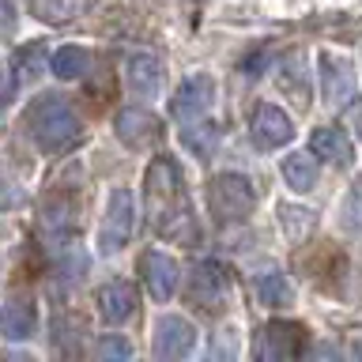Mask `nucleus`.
Instances as JSON below:
<instances>
[{
  "instance_id": "nucleus-18",
  "label": "nucleus",
  "mask_w": 362,
  "mask_h": 362,
  "mask_svg": "<svg viewBox=\"0 0 362 362\" xmlns=\"http://www.w3.org/2000/svg\"><path fill=\"white\" fill-rule=\"evenodd\" d=\"M181 144H185L197 158H211L215 151H219V124L208 121V117L185 121L181 124Z\"/></svg>"
},
{
  "instance_id": "nucleus-11",
  "label": "nucleus",
  "mask_w": 362,
  "mask_h": 362,
  "mask_svg": "<svg viewBox=\"0 0 362 362\" xmlns=\"http://www.w3.org/2000/svg\"><path fill=\"white\" fill-rule=\"evenodd\" d=\"M249 129H253L257 147H268V151H276V147L291 144L294 121H291L279 106H272V102H260V106L253 110V121H249Z\"/></svg>"
},
{
  "instance_id": "nucleus-3",
  "label": "nucleus",
  "mask_w": 362,
  "mask_h": 362,
  "mask_svg": "<svg viewBox=\"0 0 362 362\" xmlns=\"http://www.w3.org/2000/svg\"><path fill=\"white\" fill-rule=\"evenodd\" d=\"M208 208H211V219L219 226H234V223H245L257 208V189L245 174H215L208 181Z\"/></svg>"
},
{
  "instance_id": "nucleus-27",
  "label": "nucleus",
  "mask_w": 362,
  "mask_h": 362,
  "mask_svg": "<svg viewBox=\"0 0 362 362\" xmlns=\"http://www.w3.org/2000/svg\"><path fill=\"white\" fill-rule=\"evenodd\" d=\"M351 117H355V129H358V136H362V102L355 106V113H351Z\"/></svg>"
},
{
  "instance_id": "nucleus-4",
  "label": "nucleus",
  "mask_w": 362,
  "mask_h": 362,
  "mask_svg": "<svg viewBox=\"0 0 362 362\" xmlns=\"http://www.w3.org/2000/svg\"><path fill=\"white\" fill-rule=\"evenodd\" d=\"M132 226H136V200L129 189H113L110 192V208L102 215V226H98V253L102 257H113L129 245L132 238Z\"/></svg>"
},
{
  "instance_id": "nucleus-25",
  "label": "nucleus",
  "mask_w": 362,
  "mask_h": 362,
  "mask_svg": "<svg viewBox=\"0 0 362 362\" xmlns=\"http://www.w3.org/2000/svg\"><path fill=\"white\" fill-rule=\"evenodd\" d=\"M95 355L106 358V362H121V358H132V344L121 332H106V336H98Z\"/></svg>"
},
{
  "instance_id": "nucleus-19",
  "label": "nucleus",
  "mask_w": 362,
  "mask_h": 362,
  "mask_svg": "<svg viewBox=\"0 0 362 362\" xmlns=\"http://www.w3.org/2000/svg\"><path fill=\"white\" fill-rule=\"evenodd\" d=\"M90 0H30V16L49 23V27H64L76 23L79 16H87Z\"/></svg>"
},
{
  "instance_id": "nucleus-7",
  "label": "nucleus",
  "mask_w": 362,
  "mask_h": 362,
  "mask_svg": "<svg viewBox=\"0 0 362 362\" xmlns=\"http://www.w3.org/2000/svg\"><path fill=\"white\" fill-rule=\"evenodd\" d=\"M317 68H321V90H325V106L328 110H339L347 106L351 95H355V64L347 61L344 53H332L325 49L321 61H317Z\"/></svg>"
},
{
  "instance_id": "nucleus-1",
  "label": "nucleus",
  "mask_w": 362,
  "mask_h": 362,
  "mask_svg": "<svg viewBox=\"0 0 362 362\" xmlns=\"http://www.w3.org/2000/svg\"><path fill=\"white\" fill-rule=\"evenodd\" d=\"M144 192H147V219L158 234L181 238L185 245H197V219L185 200V177L170 155H155L151 166L144 170Z\"/></svg>"
},
{
  "instance_id": "nucleus-22",
  "label": "nucleus",
  "mask_w": 362,
  "mask_h": 362,
  "mask_svg": "<svg viewBox=\"0 0 362 362\" xmlns=\"http://www.w3.org/2000/svg\"><path fill=\"white\" fill-rule=\"evenodd\" d=\"M257 294L264 305H276V310H287V305H294V283L283 276V272H264V276L257 279Z\"/></svg>"
},
{
  "instance_id": "nucleus-26",
  "label": "nucleus",
  "mask_w": 362,
  "mask_h": 362,
  "mask_svg": "<svg viewBox=\"0 0 362 362\" xmlns=\"http://www.w3.org/2000/svg\"><path fill=\"white\" fill-rule=\"evenodd\" d=\"M347 226L351 230H362V185H355V192L347 200Z\"/></svg>"
},
{
  "instance_id": "nucleus-14",
  "label": "nucleus",
  "mask_w": 362,
  "mask_h": 362,
  "mask_svg": "<svg viewBox=\"0 0 362 362\" xmlns=\"http://www.w3.org/2000/svg\"><path fill=\"white\" fill-rule=\"evenodd\" d=\"M113 132L124 147H147L158 140V117L151 110H140V106H124L117 117H113Z\"/></svg>"
},
{
  "instance_id": "nucleus-5",
  "label": "nucleus",
  "mask_w": 362,
  "mask_h": 362,
  "mask_svg": "<svg viewBox=\"0 0 362 362\" xmlns=\"http://www.w3.org/2000/svg\"><path fill=\"white\" fill-rule=\"evenodd\" d=\"M185 298L200 313H219L226 302V272L215 260H200L185 279Z\"/></svg>"
},
{
  "instance_id": "nucleus-17",
  "label": "nucleus",
  "mask_w": 362,
  "mask_h": 362,
  "mask_svg": "<svg viewBox=\"0 0 362 362\" xmlns=\"http://www.w3.org/2000/svg\"><path fill=\"white\" fill-rule=\"evenodd\" d=\"M310 151L317 158H325V163H332V166H351V158H355L347 132L339 129V124H325V129H317L313 140H310Z\"/></svg>"
},
{
  "instance_id": "nucleus-13",
  "label": "nucleus",
  "mask_w": 362,
  "mask_h": 362,
  "mask_svg": "<svg viewBox=\"0 0 362 362\" xmlns=\"http://www.w3.org/2000/svg\"><path fill=\"white\" fill-rule=\"evenodd\" d=\"M140 272H144V283H147V291H151V298L155 302H170L174 298V291H177V279H181V272H177V260L174 257H166V253H144L140 257Z\"/></svg>"
},
{
  "instance_id": "nucleus-2",
  "label": "nucleus",
  "mask_w": 362,
  "mask_h": 362,
  "mask_svg": "<svg viewBox=\"0 0 362 362\" xmlns=\"http://www.w3.org/2000/svg\"><path fill=\"white\" fill-rule=\"evenodd\" d=\"M27 132L45 155H61L83 140V121L61 95H38L27 110Z\"/></svg>"
},
{
  "instance_id": "nucleus-9",
  "label": "nucleus",
  "mask_w": 362,
  "mask_h": 362,
  "mask_svg": "<svg viewBox=\"0 0 362 362\" xmlns=\"http://www.w3.org/2000/svg\"><path fill=\"white\" fill-rule=\"evenodd\" d=\"M211 102H215V79L211 76H189V79H181V87H177V95L170 98V113L185 124V121H197L204 117V113L211 110Z\"/></svg>"
},
{
  "instance_id": "nucleus-16",
  "label": "nucleus",
  "mask_w": 362,
  "mask_h": 362,
  "mask_svg": "<svg viewBox=\"0 0 362 362\" xmlns=\"http://www.w3.org/2000/svg\"><path fill=\"white\" fill-rule=\"evenodd\" d=\"M0 332H4L8 344H19V339H30L38 332V305H34V298H8L4 310H0Z\"/></svg>"
},
{
  "instance_id": "nucleus-10",
  "label": "nucleus",
  "mask_w": 362,
  "mask_h": 362,
  "mask_svg": "<svg viewBox=\"0 0 362 362\" xmlns=\"http://www.w3.org/2000/svg\"><path fill=\"white\" fill-rule=\"evenodd\" d=\"M197 347V328L181 313H166L155 325V355L158 358H185Z\"/></svg>"
},
{
  "instance_id": "nucleus-21",
  "label": "nucleus",
  "mask_w": 362,
  "mask_h": 362,
  "mask_svg": "<svg viewBox=\"0 0 362 362\" xmlns=\"http://www.w3.org/2000/svg\"><path fill=\"white\" fill-rule=\"evenodd\" d=\"M283 181L298 192H310L317 185V155H305V151H294L283 158Z\"/></svg>"
},
{
  "instance_id": "nucleus-24",
  "label": "nucleus",
  "mask_w": 362,
  "mask_h": 362,
  "mask_svg": "<svg viewBox=\"0 0 362 362\" xmlns=\"http://www.w3.org/2000/svg\"><path fill=\"white\" fill-rule=\"evenodd\" d=\"M279 87L287 90L294 102H302V106H305V98H310V95H305V72H302V64L294 61V57H287V61L279 64Z\"/></svg>"
},
{
  "instance_id": "nucleus-8",
  "label": "nucleus",
  "mask_w": 362,
  "mask_h": 362,
  "mask_svg": "<svg viewBox=\"0 0 362 362\" xmlns=\"http://www.w3.org/2000/svg\"><path fill=\"white\" fill-rule=\"evenodd\" d=\"M124 83H129L136 98L155 102L166 90V68L155 53H129V61H124Z\"/></svg>"
},
{
  "instance_id": "nucleus-6",
  "label": "nucleus",
  "mask_w": 362,
  "mask_h": 362,
  "mask_svg": "<svg viewBox=\"0 0 362 362\" xmlns=\"http://www.w3.org/2000/svg\"><path fill=\"white\" fill-rule=\"evenodd\" d=\"M302 351H305V325H298V321H272V325L260 328L253 355L283 362V358H298Z\"/></svg>"
},
{
  "instance_id": "nucleus-15",
  "label": "nucleus",
  "mask_w": 362,
  "mask_h": 362,
  "mask_svg": "<svg viewBox=\"0 0 362 362\" xmlns=\"http://www.w3.org/2000/svg\"><path fill=\"white\" fill-rule=\"evenodd\" d=\"M42 72V42H30V45H19L8 61V83H4V98L16 102L23 87H30Z\"/></svg>"
},
{
  "instance_id": "nucleus-12",
  "label": "nucleus",
  "mask_w": 362,
  "mask_h": 362,
  "mask_svg": "<svg viewBox=\"0 0 362 362\" xmlns=\"http://www.w3.org/2000/svg\"><path fill=\"white\" fill-rule=\"evenodd\" d=\"M95 302H98V317L106 325H124L136 313V305H140V294H136L129 279H110L98 287Z\"/></svg>"
},
{
  "instance_id": "nucleus-20",
  "label": "nucleus",
  "mask_w": 362,
  "mask_h": 362,
  "mask_svg": "<svg viewBox=\"0 0 362 362\" xmlns=\"http://www.w3.org/2000/svg\"><path fill=\"white\" fill-rule=\"evenodd\" d=\"M49 68H53V76L61 79V83H72V79H83L87 76L90 53L83 49V45H61V49H53Z\"/></svg>"
},
{
  "instance_id": "nucleus-23",
  "label": "nucleus",
  "mask_w": 362,
  "mask_h": 362,
  "mask_svg": "<svg viewBox=\"0 0 362 362\" xmlns=\"http://www.w3.org/2000/svg\"><path fill=\"white\" fill-rule=\"evenodd\" d=\"M279 223H283V234H287V242H305V238L313 234L317 226V215L313 208H298V204H279Z\"/></svg>"
}]
</instances>
